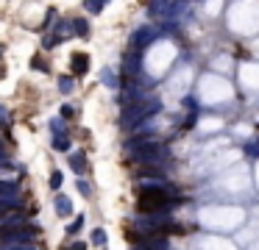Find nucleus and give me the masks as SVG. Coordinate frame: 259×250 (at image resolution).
I'll return each instance as SVG.
<instances>
[{
	"mask_svg": "<svg viewBox=\"0 0 259 250\" xmlns=\"http://www.w3.org/2000/svg\"><path fill=\"white\" fill-rule=\"evenodd\" d=\"M78 192L86 198V195H89V183H86V181H78Z\"/></svg>",
	"mask_w": 259,
	"mask_h": 250,
	"instance_id": "6ab92c4d",
	"label": "nucleus"
},
{
	"mask_svg": "<svg viewBox=\"0 0 259 250\" xmlns=\"http://www.w3.org/2000/svg\"><path fill=\"white\" fill-rule=\"evenodd\" d=\"M81 225H84V217H76V223L70 225L67 231H70V233H78V231H81Z\"/></svg>",
	"mask_w": 259,
	"mask_h": 250,
	"instance_id": "dca6fc26",
	"label": "nucleus"
},
{
	"mask_svg": "<svg viewBox=\"0 0 259 250\" xmlns=\"http://www.w3.org/2000/svg\"><path fill=\"white\" fill-rule=\"evenodd\" d=\"M137 250H167V245H164V239H162V236H151V239L139 242V245H137Z\"/></svg>",
	"mask_w": 259,
	"mask_h": 250,
	"instance_id": "20e7f679",
	"label": "nucleus"
},
{
	"mask_svg": "<svg viewBox=\"0 0 259 250\" xmlns=\"http://www.w3.org/2000/svg\"><path fill=\"white\" fill-rule=\"evenodd\" d=\"M123 69H126L131 78H137V75H139V50H131L129 56L123 59Z\"/></svg>",
	"mask_w": 259,
	"mask_h": 250,
	"instance_id": "7ed1b4c3",
	"label": "nucleus"
},
{
	"mask_svg": "<svg viewBox=\"0 0 259 250\" xmlns=\"http://www.w3.org/2000/svg\"><path fill=\"white\" fill-rule=\"evenodd\" d=\"M162 109V103L156 100V97H139V100H134V106H129L126 112H123V128H134V125H139V122H145L148 117H154L156 112Z\"/></svg>",
	"mask_w": 259,
	"mask_h": 250,
	"instance_id": "f257e3e1",
	"label": "nucleus"
},
{
	"mask_svg": "<svg viewBox=\"0 0 259 250\" xmlns=\"http://www.w3.org/2000/svg\"><path fill=\"white\" fill-rule=\"evenodd\" d=\"M0 198H17V183H0Z\"/></svg>",
	"mask_w": 259,
	"mask_h": 250,
	"instance_id": "9d476101",
	"label": "nucleus"
},
{
	"mask_svg": "<svg viewBox=\"0 0 259 250\" xmlns=\"http://www.w3.org/2000/svg\"><path fill=\"white\" fill-rule=\"evenodd\" d=\"M156 36H159V31H156V28H137V31H134V34H131V47H134V50H142V47H148V45L154 42Z\"/></svg>",
	"mask_w": 259,
	"mask_h": 250,
	"instance_id": "f03ea898",
	"label": "nucleus"
},
{
	"mask_svg": "<svg viewBox=\"0 0 259 250\" xmlns=\"http://www.w3.org/2000/svg\"><path fill=\"white\" fill-rule=\"evenodd\" d=\"M101 81H104L106 87H112V89H117V87H120V81L114 78V72H112V69H104V72H101Z\"/></svg>",
	"mask_w": 259,
	"mask_h": 250,
	"instance_id": "6e6552de",
	"label": "nucleus"
},
{
	"mask_svg": "<svg viewBox=\"0 0 259 250\" xmlns=\"http://www.w3.org/2000/svg\"><path fill=\"white\" fill-rule=\"evenodd\" d=\"M92 245H106V233L101 231V228H98V231L92 233Z\"/></svg>",
	"mask_w": 259,
	"mask_h": 250,
	"instance_id": "2eb2a0df",
	"label": "nucleus"
},
{
	"mask_svg": "<svg viewBox=\"0 0 259 250\" xmlns=\"http://www.w3.org/2000/svg\"><path fill=\"white\" fill-rule=\"evenodd\" d=\"M248 153L254 156V159H259V139H257V142H251V145H248Z\"/></svg>",
	"mask_w": 259,
	"mask_h": 250,
	"instance_id": "a211bd4d",
	"label": "nucleus"
},
{
	"mask_svg": "<svg viewBox=\"0 0 259 250\" xmlns=\"http://www.w3.org/2000/svg\"><path fill=\"white\" fill-rule=\"evenodd\" d=\"M73 25H76V34H78V36H86V34H89V25H86L84 20H76Z\"/></svg>",
	"mask_w": 259,
	"mask_h": 250,
	"instance_id": "ddd939ff",
	"label": "nucleus"
},
{
	"mask_svg": "<svg viewBox=\"0 0 259 250\" xmlns=\"http://www.w3.org/2000/svg\"><path fill=\"white\" fill-rule=\"evenodd\" d=\"M53 206H56V214L59 217H70L73 214V203H70V198H64V195H59Z\"/></svg>",
	"mask_w": 259,
	"mask_h": 250,
	"instance_id": "39448f33",
	"label": "nucleus"
},
{
	"mask_svg": "<svg viewBox=\"0 0 259 250\" xmlns=\"http://www.w3.org/2000/svg\"><path fill=\"white\" fill-rule=\"evenodd\" d=\"M59 89L64 92V95H67L70 89H73V78H67V75H64V78H59Z\"/></svg>",
	"mask_w": 259,
	"mask_h": 250,
	"instance_id": "4468645a",
	"label": "nucleus"
},
{
	"mask_svg": "<svg viewBox=\"0 0 259 250\" xmlns=\"http://www.w3.org/2000/svg\"><path fill=\"white\" fill-rule=\"evenodd\" d=\"M70 167H73V170H76L78 175H81V173H84V170H86V159H84V156H81V153H76V156H73V159H70Z\"/></svg>",
	"mask_w": 259,
	"mask_h": 250,
	"instance_id": "0eeeda50",
	"label": "nucleus"
},
{
	"mask_svg": "<svg viewBox=\"0 0 259 250\" xmlns=\"http://www.w3.org/2000/svg\"><path fill=\"white\" fill-rule=\"evenodd\" d=\"M61 186V173H53L51 175V189H59Z\"/></svg>",
	"mask_w": 259,
	"mask_h": 250,
	"instance_id": "f3484780",
	"label": "nucleus"
},
{
	"mask_svg": "<svg viewBox=\"0 0 259 250\" xmlns=\"http://www.w3.org/2000/svg\"><path fill=\"white\" fill-rule=\"evenodd\" d=\"M53 147H56V150H70V139L61 136V134H56V139H53Z\"/></svg>",
	"mask_w": 259,
	"mask_h": 250,
	"instance_id": "f8f14e48",
	"label": "nucleus"
},
{
	"mask_svg": "<svg viewBox=\"0 0 259 250\" xmlns=\"http://www.w3.org/2000/svg\"><path fill=\"white\" fill-rule=\"evenodd\" d=\"M154 14H162V17H167V14H170V3H167V0H154Z\"/></svg>",
	"mask_w": 259,
	"mask_h": 250,
	"instance_id": "1a4fd4ad",
	"label": "nucleus"
},
{
	"mask_svg": "<svg viewBox=\"0 0 259 250\" xmlns=\"http://www.w3.org/2000/svg\"><path fill=\"white\" fill-rule=\"evenodd\" d=\"M104 3H109V0H86L84 6H86V11H92V14H98V11L104 9Z\"/></svg>",
	"mask_w": 259,
	"mask_h": 250,
	"instance_id": "9b49d317",
	"label": "nucleus"
},
{
	"mask_svg": "<svg viewBox=\"0 0 259 250\" xmlns=\"http://www.w3.org/2000/svg\"><path fill=\"white\" fill-rule=\"evenodd\" d=\"M86 67H89V59H86L84 53H76V56H73V72H76V75H84Z\"/></svg>",
	"mask_w": 259,
	"mask_h": 250,
	"instance_id": "423d86ee",
	"label": "nucleus"
}]
</instances>
